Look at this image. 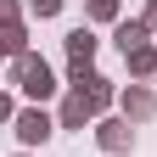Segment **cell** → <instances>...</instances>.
Here are the masks:
<instances>
[{
  "label": "cell",
  "instance_id": "16",
  "mask_svg": "<svg viewBox=\"0 0 157 157\" xmlns=\"http://www.w3.org/2000/svg\"><path fill=\"white\" fill-rule=\"evenodd\" d=\"M23 157H28V151H23Z\"/></svg>",
  "mask_w": 157,
  "mask_h": 157
},
{
  "label": "cell",
  "instance_id": "13",
  "mask_svg": "<svg viewBox=\"0 0 157 157\" xmlns=\"http://www.w3.org/2000/svg\"><path fill=\"white\" fill-rule=\"evenodd\" d=\"M6 118H17V107H11V95L0 90V124H6Z\"/></svg>",
  "mask_w": 157,
  "mask_h": 157
},
{
  "label": "cell",
  "instance_id": "1",
  "mask_svg": "<svg viewBox=\"0 0 157 157\" xmlns=\"http://www.w3.org/2000/svg\"><path fill=\"white\" fill-rule=\"evenodd\" d=\"M11 84L23 90L28 101H51V95H56V73H51V62H45V56H34V51H28V56H17Z\"/></svg>",
  "mask_w": 157,
  "mask_h": 157
},
{
  "label": "cell",
  "instance_id": "6",
  "mask_svg": "<svg viewBox=\"0 0 157 157\" xmlns=\"http://www.w3.org/2000/svg\"><path fill=\"white\" fill-rule=\"evenodd\" d=\"M73 90L84 95V101H90L95 112H107V107H112V78H101V73H95V67H90L84 78H73Z\"/></svg>",
  "mask_w": 157,
  "mask_h": 157
},
{
  "label": "cell",
  "instance_id": "8",
  "mask_svg": "<svg viewBox=\"0 0 157 157\" xmlns=\"http://www.w3.org/2000/svg\"><path fill=\"white\" fill-rule=\"evenodd\" d=\"M146 34H151V28L140 23V17H129V23H118V28H112V39H118V51H124V56H129V51H140V45H146Z\"/></svg>",
  "mask_w": 157,
  "mask_h": 157
},
{
  "label": "cell",
  "instance_id": "7",
  "mask_svg": "<svg viewBox=\"0 0 157 157\" xmlns=\"http://www.w3.org/2000/svg\"><path fill=\"white\" fill-rule=\"evenodd\" d=\"M56 124H62V129H84V124H95V107L84 101V95H67V101H62V118H56Z\"/></svg>",
  "mask_w": 157,
  "mask_h": 157
},
{
  "label": "cell",
  "instance_id": "15",
  "mask_svg": "<svg viewBox=\"0 0 157 157\" xmlns=\"http://www.w3.org/2000/svg\"><path fill=\"white\" fill-rule=\"evenodd\" d=\"M0 56H11V51H6V39H0Z\"/></svg>",
  "mask_w": 157,
  "mask_h": 157
},
{
  "label": "cell",
  "instance_id": "3",
  "mask_svg": "<svg viewBox=\"0 0 157 157\" xmlns=\"http://www.w3.org/2000/svg\"><path fill=\"white\" fill-rule=\"evenodd\" d=\"M11 124H17V140H23V146H45L51 135H56V118H51L45 107H23Z\"/></svg>",
  "mask_w": 157,
  "mask_h": 157
},
{
  "label": "cell",
  "instance_id": "11",
  "mask_svg": "<svg viewBox=\"0 0 157 157\" xmlns=\"http://www.w3.org/2000/svg\"><path fill=\"white\" fill-rule=\"evenodd\" d=\"M11 23H23V6L17 0H0V28H11Z\"/></svg>",
  "mask_w": 157,
  "mask_h": 157
},
{
  "label": "cell",
  "instance_id": "14",
  "mask_svg": "<svg viewBox=\"0 0 157 157\" xmlns=\"http://www.w3.org/2000/svg\"><path fill=\"white\" fill-rule=\"evenodd\" d=\"M140 23H146V28H157V0H151L146 11H140Z\"/></svg>",
  "mask_w": 157,
  "mask_h": 157
},
{
  "label": "cell",
  "instance_id": "10",
  "mask_svg": "<svg viewBox=\"0 0 157 157\" xmlns=\"http://www.w3.org/2000/svg\"><path fill=\"white\" fill-rule=\"evenodd\" d=\"M84 11L95 17V23H112V17H118V0H84Z\"/></svg>",
  "mask_w": 157,
  "mask_h": 157
},
{
  "label": "cell",
  "instance_id": "12",
  "mask_svg": "<svg viewBox=\"0 0 157 157\" xmlns=\"http://www.w3.org/2000/svg\"><path fill=\"white\" fill-rule=\"evenodd\" d=\"M28 11H34V17H56V11H62V0H28Z\"/></svg>",
  "mask_w": 157,
  "mask_h": 157
},
{
  "label": "cell",
  "instance_id": "5",
  "mask_svg": "<svg viewBox=\"0 0 157 157\" xmlns=\"http://www.w3.org/2000/svg\"><path fill=\"white\" fill-rule=\"evenodd\" d=\"M118 107H124V118H129V124H146V118L157 112V95H151L146 84H129L124 95H118Z\"/></svg>",
  "mask_w": 157,
  "mask_h": 157
},
{
  "label": "cell",
  "instance_id": "9",
  "mask_svg": "<svg viewBox=\"0 0 157 157\" xmlns=\"http://www.w3.org/2000/svg\"><path fill=\"white\" fill-rule=\"evenodd\" d=\"M124 62H129V73H135V78H151V73H157V45L146 39V45H140V51H129Z\"/></svg>",
  "mask_w": 157,
  "mask_h": 157
},
{
  "label": "cell",
  "instance_id": "2",
  "mask_svg": "<svg viewBox=\"0 0 157 157\" xmlns=\"http://www.w3.org/2000/svg\"><path fill=\"white\" fill-rule=\"evenodd\" d=\"M62 45H67V84H73V78H84V73H90L95 45H101V39H95L84 23H78V28H67V39H62Z\"/></svg>",
  "mask_w": 157,
  "mask_h": 157
},
{
  "label": "cell",
  "instance_id": "4",
  "mask_svg": "<svg viewBox=\"0 0 157 157\" xmlns=\"http://www.w3.org/2000/svg\"><path fill=\"white\" fill-rule=\"evenodd\" d=\"M95 140L118 157V151H129V146H135V124H129V118H101V124H95Z\"/></svg>",
  "mask_w": 157,
  "mask_h": 157
}]
</instances>
